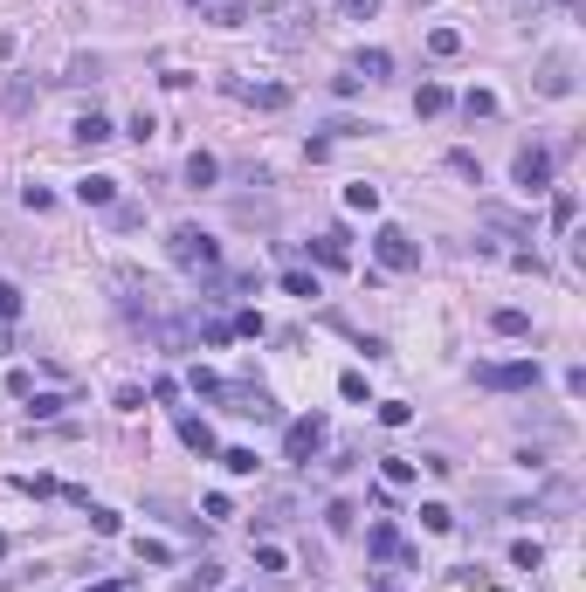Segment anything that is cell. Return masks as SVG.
I'll return each mask as SVG.
<instances>
[{
  "mask_svg": "<svg viewBox=\"0 0 586 592\" xmlns=\"http://www.w3.org/2000/svg\"><path fill=\"white\" fill-rule=\"evenodd\" d=\"M166 255L180 262V269H193V276H208V269H221V248H214V234L200 228V221H180V228L166 234Z\"/></svg>",
  "mask_w": 586,
  "mask_h": 592,
  "instance_id": "cell-1",
  "label": "cell"
},
{
  "mask_svg": "<svg viewBox=\"0 0 586 592\" xmlns=\"http://www.w3.org/2000/svg\"><path fill=\"white\" fill-rule=\"evenodd\" d=\"M118 289H125V296H118V304H125V317H145V324H152V317H159V304H166V289L152 283V276H138V269H118Z\"/></svg>",
  "mask_w": 586,
  "mask_h": 592,
  "instance_id": "cell-2",
  "label": "cell"
},
{
  "mask_svg": "<svg viewBox=\"0 0 586 592\" xmlns=\"http://www.w3.org/2000/svg\"><path fill=\"white\" fill-rule=\"evenodd\" d=\"M373 255H379V269H400V276L421 269V248H414V234H407V228H379L373 234Z\"/></svg>",
  "mask_w": 586,
  "mask_h": 592,
  "instance_id": "cell-3",
  "label": "cell"
},
{
  "mask_svg": "<svg viewBox=\"0 0 586 592\" xmlns=\"http://www.w3.org/2000/svg\"><path fill=\"white\" fill-rule=\"evenodd\" d=\"M476 386H490V393H525V386H538V359H510V365H476Z\"/></svg>",
  "mask_w": 586,
  "mask_h": 592,
  "instance_id": "cell-4",
  "label": "cell"
},
{
  "mask_svg": "<svg viewBox=\"0 0 586 592\" xmlns=\"http://www.w3.org/2000/svg\"><path fill=\"white\" fill-rule=\"evenodd\" d=\"M214 400H228V413H241V420H276V400H269L263 386H228V379H221Z\"/></svg>",
  "mask_w": 586,
  "mask_h": 592,
  "instance_id": "cell-5",
  "label": "cell"
},
{
  "mask_svg": "<svg viewBox=\"0 0 586 592\" xmlns=\"http://www.w3.org/2000/svg\"><path fill=\"white\" fill-rule=\"evenodd\" d=\"M318 448H324V420H318V413L290 420V434H283V455H290V462H311Z\"/></svg>",
  "mask_w": 586,
  "mask_h": 592,
  "instance_id": "cell-6",
  "label": "cell"
},
{
  "mask_svg": "<svg viewBox=\"0 0 586 592\" xmlns=\"http://www.w3.org/2000/svg\"><path fill=\"white\" fill-rule=\"evenodd\" d=\"M510 180L525 186V193H545V186H552V152L525 145V152H517V166H510Z\"/></svg>",
  "mask_w": 586,
  "mask_h": 592,
  "instance_id": "cell-7",
  "label": "cell"
},
{
  "mask_svg": "<svg viewBox=\"0 0 586 592\" xmlns=\"http://www.w3.org/2000/svg\"><path fill=\"white\" fill-rule=\"evenodd\" d=\"M221 90H228L235 103H256V110H283V103H290V90H283V83H241V77H228Z\"/></svg>",
  "mask_w": 586,
  "mask_h": 592,
  "instance_id": "cell-8",
  "label": "cell"
},
{
  "mask_svg": "<svg viewBox=\"0 0 586 592\" xmlns=\"http://www.w3.org/2000/svg\"><path fill=\"white\" fill-rule=\"evenodd\" d=\"M538 97H573V55H545L538 62Z\"/></svg>",
  "mask_w": 586,
  "mask_h": 592,
  "instance_id": "cell-9",
  "label": "cell"
},
{
  "mask_svg": "<svg viewBox=\"0 0 586 592\" xmlns=\"http://www.w3.org/2000/svg\"><path fill=\"white\" fill-rule=\"evenodd\" d=\"M311 255H318L324 269H346V262H352V234H346V228L318 234V241H311Z\"/></svg>",
  "mask_w": 586,
  "mask_h": 592,
  "instance_id": "cell-10",
  "label": "cell"
},
{
  "mask_svg": "<svg viewBox=\"0 0 586 592\" xmlns=\"http://www.w3.org/2000/svg\"><path fill=\"white\" fill-rule=\"evenodd\" d=\"M77 200L83 207H118V180L110 173H90V180H77Z\"/></svg>",
  "mask_w": 586,
  "mask_h": 592,
  "instance_id": "cell-11",
  "label": "cell"
},
{
  "mask_svg": "<svg viewBox=\"0 0 586 592\" xmlns=\"http://www.w3.org/2000/svg\"><path fill=\"white\" fill-rule=\"evenodd\" d=\"M69 138H77V145H104V138H118V131H110L104 110H83L77 125H69Z\"/></svg>",
  "mask_w": 586,
  "mask_h": 592,
  "instance_id": "cell-12",
  "label": "cell"
},
{
  "mask_svg": "<svg viewBox=\"0 0 586 592\" xmlns=\"http://www.w3.org/2000/svg\"><path fill=\"white\" fill-rule=\"evenodd\" d=\"M180 441H187L193 455H214V427L200 420V413H180Z\"/></svg>",
  "mask_w": 586,
  "mask_h": 592,
  "instance_id": "cell-13",
  "label": "cell"
},
{
  "mask_svg": "<svg viewBox=\"0 0 586 592\" xmlns=\"http://www.w3.org/2000/svg\"><path fill=\"white\" fill-rule=\"evenodd\" d=\"M483 221H490V228H504V234H517V241H532V214H510V207H483Z\"/></svg>",
  "mask_w": 586,
  "mask_h": 592,
  "instance_id": "cell-14",
  "label": "cell"
},
{
  "mask_svg": "<svg viewBox=\"0 0 586 592\" xmlns=\"http://www.w3.org/2000/svg\"><path fill=\"white\" fill-rule=\"evenodd\" d=\"M208 21L214 28H241L248 21V0H208Z\"/></svg>",
  "mask_w": 586,
  "mask_h": 592,
  "instance_id": "cell-15",
  "label": "cell"
},
{
  "mask_svg": "<svg viewBox=\"0 0 586 592\" xmlns=\"http://www.w3.org/2000/svg\"><path fill=\"white\" fill-rule=\"evenodd\" d=\"M449 90H442V83H421V90H414V110H421V118H442V110H449Z\"/></svg>",
  "mask_w": 586,
  "mask_h": 592,
  "instance_id": "cell-16",
  "label": "cell"
},
{
  "mask_svg": "<svg viewBox=\"0 0 586 592\" xmlns=\"http://www.w3.org/2000/svg\"><path fill=\"white\" fill-rule=\"evenodd\" d=\"M387 69H394V55H387V49H359V55H352V77H387Z\"/></svg>",
  "mask_w": 586,
  "mask_h": 592,
  "instance_id": "cell-17",
  "label": "cell"
},
{
  "mask_svg": "<svg viewBox=\"0 0 586 592\" xmlns=\"http://www.w3.org/2000/svg\"><path fill=\"white\" fill-rule=\"evenodd\" d=\"M510 565H517V572H538V565H545V544H538V538H517V544H510Z\"/></svg>",
  "mask_w": 586,
  "mask_h": 592,
  "instance_id": "cell-18",
  "label": "cell"
},
{
  "mask_svg": "<svg viewBox=\"0 0 586 592\" xmlns=\"http://www.w3.org/2000/svg\"><path fill=\"white\" fill-rule=\"evenodd\" d=\"M28 103H35V83H28V77H14V83H7V97H0V110H7V118H21Z\"/></svg>",
  "mask_w": 586,
  "mask_h": 592,
  "instance_id": "cell-19",
  "label": "cell"
},
{
  "mask_svg": "<svg viewBox=\"0 0 586 592\" xmlns=\"http://www.w3.org/2000/svg\"><path fill=\"white\" fill-rule=\"evenodd\" d=\"M214 180H221L214 152H193V158H187V186H214Z\"/></svg>",
  "mask_w": 586,
  "mask_h": 592,
  "instance_id": "cell-20",
  "label": "cell"
},
{
  "mask_svg": "<svg viewBox=\"0 0 586 592\" xmlns=\"http://www.w3.org/2000/svg\"><path fill=\"white\" fill-rule=\"evenodd\" d=\"M421 531H435V538L455 531V510H449V503H421Z\"/></svg>",
  "mask_w": 586,
  "mask_h": 592,
  "instance_id": "cell-21",
  "label": "cell"
},
{
  "mask_svg": "<svg viewBox=\"0 0 586 592\" xmlns=\"http://www.w3.org/2000/svg\"><path fill=\"white\" fill-rule=\"evenodd\" d=\"M366 544H373V558H400V531H394V523H373V538H366Z\"/></svg>",
  "mask_w": 586,
  "mask_h": 592,
  "instance_id": "cell-22",
  "label": "cell"
},
{
  "mask_svg": "<svg viewBox=\"0 0 586 592\" xmlns=\"http://www.w3.org/2000/svg\"><path fill=\"white\" fill-rule=\"evenodd\" d=\"M221 468L228 475H256V448H221Z\"/></svg>",
  "mask_w": 586,
  "mask_h": 592,
  "instance_id": "cell-23",
  "label": "cell"
},
{
  "mask_svg": "<svg viewBox=\"0 0 586 592\" xmlns=\"http://www.w3.org/2000/svg\"><path fill=\"white\" fill-rule=\"evenodd\" d=\"M283 289H290V296H324L311 269H283Z\"/></svg>",
  "mask_w": 586,
  "mask_h": 592,
  "instance_id": "cell-24",
  "label": "cell"
},
{
  "mask_svg": "<svg viewBox=\"0 0 586 592\" xmlns=\"http://www.w3.org/2000/svg\"><path fill=\"white\" fill-rule=\"evenodd\" d=\"M379 468H387V483H394V490H407V483H414V475H421V468L407 462V455H387V462H379Z\"/></svg>",
  "mask_w": 586,
  "mask_h": 592,
  "instance_id": "cell-25",
  "label": "cell"
},
{
  "mask_svg": "<svg viewBox=\"0 0 586 592\" xmlns=\"http://www.w3.org/2000/svg\"><path fill=\"white\" fill-rule=\"evenodd\" d=\"M346 207H359V214H379V186H366V180L346 186Z\"/></svg>",
  "mask_w": 586,
  "mask_h": 592,
  "instance_id": "cell-26",
  "label": "cell"
},
{
  "mask_svg": "<svg viewBox=\"0 0 586 592\" xmlns=\"http://www.w3.org/2000/svg\"><path fill=\"white\" fill-rule=\"evenodd\" d=\"M138 565H173V544H159V538H138Z\"/></svg>",
  "mask_w": 586,
  "mask_h": 592,
  "instance_id": "cell-27",
  "label": "cell"
},
{
  "mask_svg": "<svg viewBox=\"0 0 586 592\" xmlns=\"http://www.w3.org/2000/svg\"><path fill=\"white\" fill-rule=\"evenodd\" d=\"M490 324H497V331H504V337H525V331H532V317H525V310H497Z\"/></svg>",
  "mask_w": 586,
  "mask_h": 592,
  "instance_id": "cell-28",
  "label": "cell"
},
{
  "mask_svg": "<svg viewBox=\"0 0 586 592\" xmlns=\"http://www.w3.org/2000/svg\"><path fill=\"white\" fill-rule=\"evenodd\" d=\"M427 55H462V35H455V28H435V35H427Z\"/></svg>",
  "mask_w": 586,
  "mask_h": 592,
  "instance_id": "cell-29",
  "label": "cell"
},
{
  "mask_svg": "<svg viewBox=\"0 0 586 592\" xmlns=\"http://www.w3.org/2000/svg\"><path fill=\"white\" fill-rule=\"evenodd\" d=\"M28 400H35V407H28V413H35V420H55V413L69 407V400H62V393H28Z\"/></svg>",
  "mask_w": 586,
  "mask_h": 592,
  "instance_id": "cell-30",
  "label": "cell"
},
{
  "mask_svg": "<svg viewBox=\"0 0 586 592\" xmlns=\"http://www.w3.org/2000/svg\"><path fill=\"white\" fill-rule=\"evenodd\" d=\"M462 110H469V118H497V97H490V90H469V97H462Z\"/></svg>",
  "mask_w": 586,
  "mask_h": 592,
  "instance_id": "cell-31",
  "label": "cell"
},
{
  "mask_svg": "<svg viewBox=\"0 0 586 592\" xmlns=\"http://www.w3.org/2000/svg\"><path fill=\"white\" fill-rule=\"evenodd\" d=\"M449 173H462V180H476V186H483V166H476V152H449Z\"/></svg>",
  "mask_w": 586,
  "mask_h": 592,
  "instance_id": "cell-32",
  "label": "cell"
},
{
  "mask_svg": "<svg viewBox=\"0 0 586 592\" xmlns=\"http://www.w3.org/2000/svg\"><path fill=\"white\" fill-rule=\"evenodd\" d=\"M573 214H580V200H573V193H559V200H552V228H573Z\"/></svg>",
  "mask_w": 586,
  "mask_h": 592,
  "instance_id": "cell-33",
  "label": "cell"
},
{
  "mask_svg": "<svg viewBox=\"0 0 586 592\" xmlns=\"http://www.w3.org/2000/svg\"><path fill=\"white\" fill-rule=\"evenodd\" d=\"M14 317H21V289L0 283V324H14Z\"/></svg>",
  "mask_w": 586,
  "mask_h": 592,
  "instance_id": "cell-34",
  "label": "cell"
},
{
  "mask_svg": "<svg viewBox=\"0 0 586 592\" xmlns=\"http://www.w3.org/2000/svg\"><path fill=\"white\" fill-rule=\"evenodd\" d=\"M256 565H263V572H283L290 558H283V544H256Z\"/></svg>",
  "mask_w": 586,
  "mask_h": 592,
  "instance_id": "cell-35",
  "label": "cell"
},
{
  "mask_svg": "<svg viewBox=\"0 0 586 592\" xmlns=\"http://www.w3.org/2000/svg\"><path fill=\"white\" fill-rule=\"evenodd\" d=\"M62 83H97V55H77V62H69V77Z\"/></svg>",
  "mask_w": 586,
  "mask_h": 592,
  "instance_id": "cell-36",
  "label": "cell"
},
{
  "mask_svg": "<svg viewBox=\"0 0 586 592\" xmlns=\"http://www.w3.org/2000/svg\"><path fill=\"white\" fill-rule=\"evenodd\" d=\"M352 516H359V510H352L346 496H338V503H331V510H324V523H331V531H352Z\"/></svg>",
  "mask_w": 586,
  "mask_h": 592,
  "instance_id": "cell-37",
  "label": "cell"
},
{
  "mask_svg": "<svg viewBox=\"0 0 586 592\" xmlns=\"http://www.w3.org/2000/svg\"><path fill=\"white\" fill-rule=\"evenodd\" d=\"M21 200H28V214H49V207H55V193H49V186H28Z\"/></svg>",
  "mask_w": 586,
  "mask_h": 592,
  "instance_id": "cell-38",
  "label": "cell"
},
{
  "mask_svg": "<svg viewBox=\"0 0 586 592\" xmlns=\"http://www.w3.org/2000/svg\"><path fill=\"white\" fill-rule=\"evenodd\" d=\"M90 531L97 538H118V510H90Z\"/></svg>",
  "mask_w": 586,
  "mask_h": 592,
  "instance_id": "cell-39",
  "label": "cell"
},
{
  "mask_svg": "<svg viewBox=\"0 0 586 592\" xmlns=\"http://www.w3.org/2000/svg\"><path fill=\"white\" fill-rule=\"evenodd\" d=\"M379 420H387V427H407V420H414V407H400V400H387V407H379Z\"/></svg>",
  "mask_w": 586,
  "mask_h": 592,
  "instance_id": "cell-40",
  "label": "cell"
},
{
  "mask_svg": "<svg viewBox=\"0 0 586 592\" xmlns=\"http://www.w3.org/2000/svg\"><path fill=\"white\" fill-rule=\"evenodd\" d=\"M338 7H346L352 21H373V14H379V0H338Z\"/></svg>",
  "mask_w": 586,
  "mask_h": 592,
  "instance_id": "cell-41",
  "label": "cell"
},
{
  "mask_svg": "<svg viewBox=\"0 0 586 592\" xmlns=\"http://www.w3.org/2000/svg\"><path fill=\"white\" fill-rule=\"evenodd\" d=\"M7 55H14V35H7V28H0V62H7Z\"/></svg>",
  "mask_w": 586,
  "mask_h": 592,
  "instance_id": "cell-42",
  "label": "cell"
},
{
  "mask_svg": "<svg viewBox=\"0 0 586 592\" xmlns=\"http://www.w3.org/2000/svg\"><path fill=\"white\" fill-rule=\"evenodd\" d=\"M559 7H573V0H559Z\"/></svg>",
  "mask_w": 586,
  "mask_h": 592,
  "instance_id": "cell-43",
  "label": "cell"
},
{
  "mask_svg": "<svg viewBox=\"0 0 586 592\" xmlns=\"http://www.w3.org/2000/svg\"><path fill=\"white\" fill-rule=\"evenodd\" d=\"M193 7H200V0H193Z\"/></svg>",
  "mask_w": 586,
  "mask_h": 592,
  "instance_id": "cell-44",
  "label": "cell"
}]
</instances>
